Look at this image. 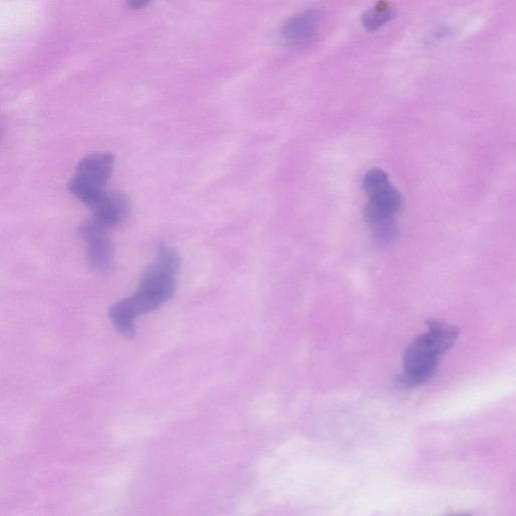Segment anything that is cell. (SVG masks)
Segmentation results:
<instances>
[{
    "instance_id": "6da1fadb",
    "label": "cell",
    "mask_w": 516,
    "mask_h": 516,
    "mask_svg": "<svg viewBox=\"0 0 516 516\" xmlns=\"http://www.w3.org/2000/svg\"><path fill=\"white\" fill-rule=\"evenodd\" d=\"M181 265L176 249L167 245L159 247L156 260L146 270L138 292L117 302L109 310L110 320L121 335L133 338L136 319L158 310L174 297Z\"/></svg>"
},
{
    "instance_id": "7a4b0ae2",
    "label": "cell",
    "mask_w": 516,
    "mask_h": 516,
    "mask_svg": "<svg viewBox=\"0 0 516 516\" xmlns=\"http://www.w3.org/2000/svg\"><path fill=\"white\" fill-rule=\"evenodd\" d=\"M459 329L443 321L428 323V330L408 347L404 369L399 381L405 387L420 386L429 381L437 371L445 354L454 346Z\"/></svg>"
},
{
    "instance_id": "3957f363",
    "label": "cell",
    "mask_w": 516,
    "mask_h": 516,
    "mask_svg": "<svg viewBox=\"0 0 516 516\" xmlns=\"http://www.w3.org/2000/svg\"><path fill=\"white\" fill-rule=\"evenodd\" d=\"M113 167L114 157L111 154L95 153L86 156L79 162L68 191L86 206L93 208L106 192L105 187Z\"/></svg>"
},
{
    "instance_id": "277c9868",
    "label": "cell",
    "mask_w": 516,
    "mask_h": 516,
    "mask_svg": "<svg viewBox=\"0 0 516 516\" xmlns=\"http://www.w3.org/2000/svg\"><path fill=\"white\" fill-rule=\"evenodd\" d=\"M108 229L94 218L80 225V235L87 245V262L94 271L105 272L111 266L113 244Z\"/></svg>"
},
{
    "instance_id": "5b68a950",
    "label": "cell",
    "mask_w": 516,
    "mask_h": 516,
    "mask_svg": "<svg viewBox=\"0 0 516 516\" xmlns=\"http://www.w3.org/2000/svg\"><path fill=\"white\" fill-rule=\"evenodd\" d=\"M92 209L93 218L105 227L111 228L125 220L131 204L121 192H105Z\"/></svg>"
},
{
    "instance_id": "8992f818",
    "label": "cell",
    "mask_w": 516,
    "mask_h": 516,
    "mask_svg": "<svg viewBox=\"0 0 516 516\" xmlns=\"http://www.w3.org/2000/svg\"><path fill=\"white\" fill-rule=\"evenodd\" d=\"M318 12L302 13L287 22L280 32V41L286 46L302 45L313 38L320 24Z\"/></svg>"
},
{
    "instance_id": "52a82bcc",
    "label": "cell",
    "mask_w": 516,
    "mask_h": 516,
    "mask_svg": "<svg viewBox=\"0 0 516 516\" xmlns=\"http://www.w3.org/2000/svg\"><path fill=\"white\" fill-rule=\"evenodd\" d=\"M396 18L394 10L384 2L362 16V24L369 32H374Z\"/></svg>"
},
{
    "instance_id": "ba28073f",
    "label": "cell",
    "mask_w": 516,
    "mask_h": 516,
    "mask_svg": "<svg viewBox=\"0 0 516 516\" xmlns=\"http://www.w3.org/2000/svg\"><path fill=\"white\" fill-rule=\"evenodd\" d=\"M389 185V176L380 169L368 171L363 180V188L368 197Z\"/></svg>"
},
{
    "instance_id": "9c48e42d",
    "label": "cell",
    "mask_w": 516,
    "mask_h": 516,
    "mask_svg": "<svg viewBox=\"0 0 516 516\" xmlns=\"http://www.w3.org/2000/svg\"><path fill=\"white\" fill-rule=\"evenodd\" d=\"M152 0H127V4L134 10H140L148 6Z\"/></svg>"
}]
</instances>
